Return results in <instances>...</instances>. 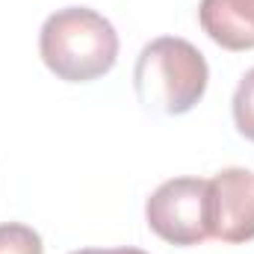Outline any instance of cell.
<instances>
[{"mask_svg":"<svg viewBox=\"0 0 254 254\" xmlns=\"http://www.w3.org/2000/svg\"><path fill=\"white\" fill-rule=\"evenodd\" d=\"M231 110H234V125L240 130V136L254 142V68L243 74V80L234 92Z\"/></svg>","mask_w":254,"mask_h":254,"instance_id":"obj_7","label":"cell"},{"mask_svg":"<svg viewBox=\"0 0 254 254\" xmlns=\"http://www.w3.org/2000/svg\"><path fill=\"white\" fill-rule=\"evenodd\" d=\"M198 24L225 51L254 48V0H201Z\"/></svg>","mask_w":254,"mask_h":254,"instance_id":"obj_5","label":"cell"},{"mask_svg":"<svg viewBox=\"0 0 254 254\" xmlns=\"http://www.w3.org/2000/svg\"><path fill=\"white\" fill-rule=\"evenodd\" d=\"M148 228L169 246H198L207 234V181L172 178L145 201Z\"/></svg>","mask_w":254,"mask_h":254,"instance_id":"obj_3","label":"cell"},{"mask_svg":"<svg viewBox=\"0 0 254 254\" xmlns=\"http://www.w3.org/2000/svg\"><path fill=\"white\" fill-rule=\"evenodd\" d=\"M71 254H148V252H142V249H80V252Z\"/></svg>","mask_w":254,"mask_h":254,"instance_id":"obj_8","label":"cell"},{"mask_svg":"<svg viewBox=\"0 0 254 254\" xmlns=\"http://www.w3.org/2000/svg\"><path fill=\"white\" fill-rule=\"evenodd\" d=\"M210 68L204 54L178 36L148 42L133 68L136 98L163 116H184L204 98Z\"/></svg>","mask_w":254,"mask_h":254,"instance_id":"obj_2","label":"cell"},{"mask_svg":"<svg viewBox=\"0 0 254 254\" xmlns=\"http://www.w3.org/2000/svg\"><path fill=\"white\" fill-rule=\"evenodd\" d=\"M207 234L228 246L254 240V172L222 169L207 181Z\"/></svg>","mask_w":254,"mask_h":254,"instance_id":"obj_4","label":"cell"},{"mask_svg":"<svg viewBox=\"0 0 254 254\" xmlns=\"http://www.w3.org/2000/svg\"><path fill=\"white\" fill-rule=\"evenodd\" d=\"M0 254H45L42 237L21 222L0 225Z\"/></svg>","mask_w":254,"mask_h":254,"instance_id":"obj_6","label":"cell"},{"mask_svg":"<svg viewBox=\"0 0 254 254\" xmlns=\"http://www.w3.org/2000/svg\"><path fill=\"white\" fill-rule=\"evenodd\" d=\"M39 54L51 74L65 83H92L119 60L116 27L89 6L57 9L39 33Z\"/></svg>","mask_w":254,"mask_h":254,"instance_id":"obj_1","label":"cell"}]
</instances>
